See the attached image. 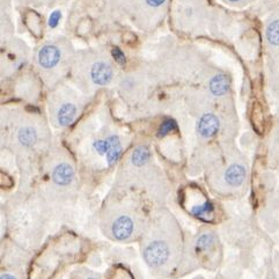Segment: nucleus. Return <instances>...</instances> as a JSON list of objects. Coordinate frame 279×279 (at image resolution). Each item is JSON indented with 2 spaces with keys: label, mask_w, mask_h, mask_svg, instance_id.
I'll list each match as a JSON object with an SVG mask.
<instances>
[{
  "label": "nucleus",
  "mask_w": 279,
  "mask_h": 279,
  "mask_svg": "<svg viewBox=\"0 0 279 279\" xmlns=\"http://www.w3.org/2000/svg\"><path fill=\"white\" fill-rule=\"evenodd\" d=\"M172 247L166 239L155 238L146 244L143 250L144 259L153 269H163L172 259Z\"/></svg>",
  "instance_id": "obj_1"
},
{
  "label": "nucleus",
  "mask_w": 279,
  "mask_h": 279,
  "mask_svg": "<svg viewBox=\"0 0 279 279\" xmlns=\"http://www.w3.org/2000/svg\"><path fill=\"white\" fill-rule=\"evenodd\" d=\"M110 232L114 239L118 241H127L134 232V221L127 213L118 214L110 224Z\"/></svg>",
  "instance_id": "obj_2"
},
{
  "label": "nucleus",
  "mask_w": 279,
  "mask_h": 279,
  "mask_svg": "<svg viewBox=\"0 0 279 279\" xmlns=\"http://www.w3.org/2000/svg\"><path fill=\"white\" fill-rule=\"evenodd\" d=\"M74 180V170L66 163L58 164L52 170V181L59 187H67Z\"/></svg>",
  "instance_id": "obj_3"
},
{
  "label": "nucleus",
  "mask_w": 279,
  "mask_h": 279,
  "mask_svg": "<svg viewBox=\"0 0 279 279\" xmlns=\"http://www.w3.org/2000/svg\"><path fill=\"white\" fill-rule=\"evenodd\" d=\"M197 130L200 137L205 138V139L212 138L219 130L218 118L213 114H205L198 122Z\"/></svg>",
  "instance_id": "obj_4"
},
{
  "label": "nucleus",
  "mask_w": 279,
  "mask_h": 279,
  "mask_svg": "<svg viewBox=\"0 0 279 279\" xmlns=\"http://www.w3.org/2000/svg\"><path fill=\"white\" fill-rule=\"evenodd\" d=\"M59 59H61V52L56 47L52 46L44 47L38 53V62L44 68L53 67L59 62Z\"/></svg>",
  "instance_id": "obj_5"
},
{
  "label": "nucleus",
  "mask_w": 279,
  "mask_h": 279,
  "mask_svg": "<svg viewBox=\"0 0 279 279\" xmlns=\"http://www.w3.org/2000/svg\"><path fill=\"white\" fill-rule=\"evenodd\" d=\"M91 76L92 80L97 85H107L112 80L113 71L109 65L104 64V63H97L93 66Z\"/></svg>",
  "instance_id": "obj_6"
},
{
  "label": "nucleus",
  "mask_w": 279,
  "mask_h": 279,
  "mask_svg": "<svg viewBox=\"0 0 279 279\" xmlns=\"http://www.w3.org/2000/svg\"><path fill=\"white\" fill-rule=\"evenodd\" d=\"M225 182L230 187H239L244 183L246 179V169L241 164H232L225 172Z\"/></svg>",
  "instance_id": "obj_7"
},
{
  "label": "nucleus",
  "mask_w": 279,
  "mask_h": 279,
  "mask_svg": "<svg viewBox=\"0 0 279 279\" xmlns=\"http://www.w3.org/2000/svg\"><path fill=\"white\" fill-rule=\"evenodd\" d=\"M77 109L76 107L72 103L63 104L61 109L58 110V115H57V119L61 127H67L73 122L74 117H76Z\"/></svg>",
  "instance_id": "obj_8"
},
{
  "label": "nucleus",
  "mask_w": 279,
  "mask_h": 279,
  "mask_svg": "<svg viewBox=\"0 0 279 279\" xmlns=\"http://www.w3.org/2000/svg\"><path fill=\"white\" fill-rule=\"evenodd\" d=\"M230 88L229 78L225 77L224 74H218L210 82V91L215 97H221L225 93H227Z\"/></svg>",
  "instance_id": "obj_9"
},
{
  "label": "nucleus",
  "mask_w": 279,
  "mask_h": 279,
  "mask_svg": "<svg viewBox=\"0 0 279 279\" xmlns=\"http://www.w3.org/2000/svg\"><path fill=\"white\" fill-rule=\"evenodd\" d=\"M17 139L20 144L25 148H31L36 143L37 136H36V131L32 128H22L17 132Z\"/></svg>",
  "instance_id": "obj_10"
},
{
  "label": "nucleus",
  "mask_w": 279,
  "mask_h": 279,
  "mask_svg": "<svg viewBox=\"0 0 279 279\" xmlns=\"http://www.w3.org/2000/svg\"><path fill=\"white\" fill-rule=\"evenodd\" d=\"M214 211L213 205H212L210 202H205L200 205H195L191 208V213L194 215H196L197 218L203 219V220H206L208 219V215L212 214Z\"/></svg>",
  "instance_id": "obj_11"
},
{
  "label": "nucleus",
  "mask_w": 279,
  "mask_h": 279,
  "mask_svg": "<svg viewBox=\"0 0 279 279\" xmlns=\"http://www.w3.org/2000/svg\"><path fill=\"white\" fill-rule=\"evenodd\" d=\"M149 160V151L146 148H138L134 149L131 157V163L133 166H144Z\"/></svg>",
  "instance_id": "obj_12"
},
{
  "label": "nucleus",
  "mask_w": 279,
  "mask_h": 279,
  "mask_svg": "<svg viewBox=\"0 0 279 279\" xmlns=\"http://www.w3.org/2000/svg\"><path fill=\"white\" fill-rule=\"evenodd\" d=\"M214 244V235L211 233H205L198 238L196 242V249L198 251L208 250Z\"/></svg>",
  "instance_id": "obj_13"
},
{
  "label": "nucleus",
  "mask_w": 279,
  "mask_h": 279,
  "mask_svg": "<svg viewBox=\"0 0 279 279\" xmlns=\"http://www.w3.org/2000/svg\"><path fill=\"white\" fill-rule=\"evenodd\" d=\"M268 40L274 46H279V21H275L274 23L269 26L266 32Z\"/></svg>",
  "instance_id": "obj_14"
},
{
  "label": "nucleus",
  "mask_w": 279,
  "mask_h": 279,
  "mask_svg": "<svg viewBox=\"0 0 279 279\" xmlns=\"http://www.w3.org/2000/svg\"><path fill=\"white\" fill-rule=\"evenodd\" d=\"M176 128V123L173 121V119H167L163 123V125L160 127V130H159V136L164 137L166 136L167 133H169L170 131L174 130Z\"/></svg>",
  "instance_id": "obj_15"
},
{
  "label": "nucleus",
  "mask_w": 279,
  "mask_h": 279,
  "mask_svg": "<svg viewBox=\"0 0 279 279\" xmlns=\"http://www.w3.org/2000/svg\"><path fill=\"white\" fill-rule=\"evenodd\" d=\"M59 17H61V13H59L58 11L53 12L49 19V26L52 27V28H55V27L59 23Z\"/></svg>",
  "instance_id": "obj_16"
},
{
  "label": "nucleus",
  "mask_w": 279,
  "mask_h": 279,
  "mask_svg": "<svg viewBox=\"0 0 279 279\" xmlns=\"http://www.w3.org/2000/svg\"><path fill=\"white\" fill-rule=\"evenodd\" d=\"M113 55H114V58L116 59V62L121 63V64H124L125 63L124 53H123L122 51L118 49V48H115V49L113 50Z\"/></svg>",
  "instance_id": "obj_17"
},
{
  "label": "nucleus",
  "mask_w": 279,
  "mask_h": 279,
  "mask_svg": "<svg viewBox=\"0 0 279 279\" xmlns=\"http://www.w3.org/2000/svg\"><path fill=\"white\" fill-rule=\"evenodd\" d=\"M164 1H166V0H146V2H148L149 6H154V7L163 5Z\"/></svg>",
  "instance_id": "obj_18"
},
{
  "label": "nucleus",
  "mask_w": 279,
  "mask_h": 279,
  "mask_svg": "<svg viewBox=\"0 0 279 279\" xmlns=\"http://www.w3.org/2000/svg\"><path fill=\"white\" fill-rule=\"evenodd\" d=\"M1 279H16V278L10 274H5V275L1 276Z\"/></svg>",
  "instance_id": "obj_19"
},
{
  "label": "nucleus",
  "mask_w": 279,
  "mask_h": 279,
  "mask_svg": "<svg viewBox=\"0 0 279 279\" xmlns=\"http://www.w3.org/2000/svg\"><path fill=\"white\" fill-rule=\"evenodd\" d=\"M88 279H95V278H88Z\"/></svg>",
  "instance_id": "obj_20"
}]
</instances>
